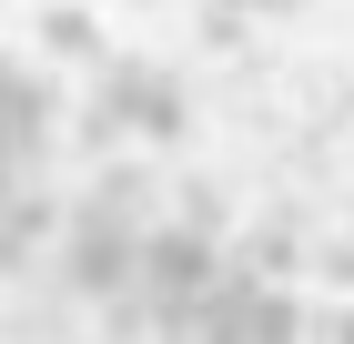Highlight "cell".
Wrapping results in <instances>:
<instances>
[{"label": "cell", "mask_w": 354, "mask_h": 344, "mask_svg": "<svg viewBox=\"0 0 354 344\" xmlns=\"http://www.w3.org/2000/svg\"><path fill=\"white\" fill-rule=\"evenodd\" d=\"M183 122H192V102H183V81H172L162 61H102V91H91V111H82V142L91 152H122V142L172 152Z\"/></svg>", "instance_id": "6da1fadb"}, {"label": "cell", "mask_w": 354, "mask_h": 344, "mask_svg": "<svg viewBox=\"0 0 354 344\" xmlns=\"http://www.w3.org/2000/svg\"><path fill=\"white\" fill-rule=\"evenodd\" d=\"M172 334H192V344H294V334H304V304L273 284L263 264H223L213 284L183 304Z\"/></svg>", "instance_id": "7a4b0ae2"}, {"label": "cell", "mask_w": 354, "mask_h": 344, "mask_svg": "<svg viewBox=\"0 0 354 344\" xmlns=\"http://www.w3.org/2000/svg\"><path fill=\"white\" fill-rule=\"evenodd\" d=\"M51 253H61V284L82 293V304H111V293L132 284V264H142V223L82 192V203L61 212V243H51Z\"/></svg>", "instance_id": "3957f363"}, {"label": "cell", "mask_w": 354, "mask_h": 344, "mask_svg": "<svg viewBox=\"0 0 354 344\" xmlns=\"http://www.w3.org/2000/svg\"><path fill=\"white\" fill-rule=\"evenodd\" d=\"M61 212H71V203H61L41 172L0 192V273H30V264H41V253L61 243Z\"/></svg>", "instance_id": "277c9868"}, {"label": "cell", "mask_w": 354, "mask_h": 344, "mask_svg": "<svg viewBox=\"0 0 354 344\" xmlns=\"http://www.w3.org/2000/svg\"><path fill=\"white\" fill-rule=\"evenodd\" d=\"M0 132L21 142L30 162L51 152V132H61V91H51V71H30L21 51H0Z\"/></svg>", "instance_id": "5b68a950"}, {"label": "cell", "mask_w": 354, "mask_h": 344, "mask_svg": "<svg viewBox=\"0 0 354 344\" xmlns=\"http://www.w3.org/2000/svg\"><path fill=\"white\" fill-rule=\"evenodd\" d=\"M41 51H51V61H102L91 10H41Z\"/></svg>", "instance_id": "8992f818"}, {"label": "cell", "mask_w": 354, "mask_h": 344, "mask_svg": "<svg viewBox=\"0 0 354 344\" xmlns=\"http://www.w3.org/2000/svg\"><path fill=\"white\" fill-rule=\"evenodd\" d=\"M91 203H111V212H132V223H152V172H142V162H102Z\"/></svg>", "instance_id": "52a82bcc"}, {"label": "cell", "mask_w": 354, "mask_h": 344, "mask_svg": "<svg viewBox=\"0 0 354 344\" xmlns=\"http://www.w3.org/2000/svg\"><path fill=\"white\" fill-rule=\"evenodd\" d=\"M30 172H41V162H30V152H21V142L0 132V192H10V183H30Z\"/></svg>", "instance_id": "ba28073f"}, {"label": "cell", "mask_w": 354, "mask_h": 344, "mask_svg": "<svg viewBox=\"0 0 354 344\" xmlns=\"http://www.w3.org/2000/svg\"><path fill=\"white\" fill-rule=\"evenodd\" d=\"M223 10H263V21H273V10H304V0H223Z\"/></svg>", "instance_id": "9c48e42d"}]
</instances>
